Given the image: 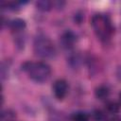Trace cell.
<instances>
[{"label": "cell", "instance_id": "obj_6", "mask_svg": "<svg viewBox=\"0 0 121 121\" xmlns=\"http://www.w3.org/2000/svg\"><path fill=\"white\" fill-rule=\"evenodd\" d=\"M9 27H10V29L13 31V32H15V33H19V32H21L22 30H24L25 28H26V21L24 20V19H22V18H15V19H13V20H11L10 22H9Z\"/></svg>", "mask_w": 121, "mask_h": 121}, {"label": "cell", "instance_id": "obj_8", "mask_svg": "<svg viewBox=\"0 0 121 121\" xmlns=\"http://www.w3.org/2000/svg\"><path fill=\"white\" fill-rule=\"evenodd\" d=\"M35 6H36L37 9H39L41 11H48L51 9L53 3L48 0H40L35 3Z\"/></svg>", "mask_w": 121, "mask_h": 121}, {"label": "cell", "instance_id": "obj_4", "mask_svg": "<svg viewBox=\"0 0 121 121\" xmlns=\"http://www.w3.org/2000/svg\"><path fill=\"white\" fill-rule=\"evenodd\" d=\"M68 92V84L64 79H58L53 84V93L58 100H61L65 97Z\"/></svg>", "mask_w": 121, "mask_h": 121}, {"label": "cell", "instance_id": "obj_13", "mask_svg": "<svg viewBox=\"0 0 121 121\" xmlns=\"http://www.w3.org/2000/svg\"><path fill=\"white\" fill-rule=\"evenodd\" d=\"M107 121H121V116H118V115H113L110 118L107 119Z\"/></svg>", "mask_w": 121, "mask_h": 121}, {"label": "cell", "instance_id": "obj_11", "mask_svg": "<svg viewBox=\"0 0 121 121\" xmlns=\"http://www.w3.org/2000/svg\"><path fill=\"white\" fill-rule=\"evenodd\" d=\"M106 108H107V110L109 112H111L112 113H115V112H117L119 111V105L117 103H115V102H109L107 104Z\"/></svg>", "mask_w": 121, "mask_h": 121}, {"label": "cell", "instance_id": "obj_10", "mask_svg": "<svg viewBox=\"0 0 121 121\" xmlns=\"http://www.w3.org/2000/svg\"><path fill=\"white\" fill-rule=\"evenodd\" d=\"M67 60H68L70 66H72V67H78L79 64V57L78 54H74V53L71 54L69 56V58L67 59Z\"/></svg>", "mask_w": 121, "mask_h": 121}, {"label": "cell", "instance_id": "obj_5", "mask_svg": "<svg viewBox=\"0 0 121 121\" xmlns=\"http://www.w3.org/2000/svg\"><path fill=\"white\" fill-rule=\"evenodd\" d=\"M76 41H77V36L71 30L65 31L61 35V37H60V43H61L62 47H64L67 50L68 49H71L74 46Z\"/></svg>", "mask_w": 121, "mask_h": 121}, {"label": "cell", "instance_id": "obj_12", "mask_svg": "<svg viewBox=\"0 0 121 121\" xmlns=\"http://www.w3.org/2000/svg\"><path fill=\"white\" fill-rule=\"evenodd\" d=\"M95 118L96 121H100L103 119V113L100 112V111H96L95 113Z\"/></svg>", "mask_w": 121, "mask_h": 121}, {"label": "cell", "instance_id": "obj_1", "mask_svg": "<svg viewBox=\"0 0 121 121\" xmlns=\"http://www.w3.org/2000/svg\"><path fill=\"white\" fill-rule=\"evenodd\" d=\"M92 26L101 41H108L113 33V26L108 15L96 13L92 17Z\"/></svg>", "mask_w": 121, "mask_h": 121}, {"label": "cell", "instance_id": "obj_14", "mask_svg": "<svg viewBox=\"0 0 121 121\" xmlns=\"http://www.w3.org/2000/svg\"><path fill=\"white\" fill-rule=\"evenodd\" d=\"M119 98H120V101H121V93H120V95H119Z\"/></svg>", "mask_w": 121, "mask_h": 121}, {"label": "cell", "instance_id": "obj_2", "mask_svg": "<svg viewBox=\"0 0 121 121\" xmlns=\"http://www.w3.org/2000/svg\"><path fill=\"white\" fill-rule=\"evenodd\" d=\"M24 70L27 73L28 77L35 82L43 83L46 81L51 75L50 66L43 61H28L24 63Z\"/></svg>", "mask_w": 121, "mask_h": 121}, {"label": "cell", "instance_id": "obj_9", "mask_svg": "<svg viewBox=\"0 0 121 121\" xmlns=\"http://www.w3.org/2000/svg\"><path fill=\"white\" fill-rule=\"evenodd\" d=\"M72 121H89V118L85 112H78L72 115Z\"/></svg>", "mask_w": 121, "mask_h": 121}, {"label": "cell", "instance_id": "obj_3", "mask_svg": "<svg viewBox=\"0 0 121 121\" xmlns=\"http://www.w3.org/2000/svg\"><path fill=\"white\" fill-rule=\"evenodd\" d=\"M33 50L36 56L42 59H53L56 54V46L53 42L45 35L40 34L34 39Z\"/></svg>", "mask_w": 121, "mask_h": 121}, {"label": "cell", "instance_id": "obj_7", "mask_svg": "<svg viewBox=\"0 0 121 121\" xmlns=\"http://www.w3.org/2000/svg\"><path fill=\"white\" fill-rule=\"evenodd\" d=\"M109 94H110V91H109V88L104 86V85H101L99 87H97L95 91V97L100 99V100H103V99H106L108 96H109Z\"/></svg>", "mask_w": 121, "mask_h": 121}]
</instances>
